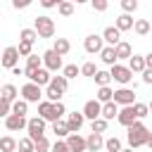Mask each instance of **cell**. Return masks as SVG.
<instances>
[{
    "label": "cell",
    "instance_id": "cell-27",
    "mask_svg": "<svg viewBox=\"0 0 152 152\" xmlns=\"http://www.w3.org/2000/svg\"><path fill=\"white\" fill-rule=\"evenodd\" d=\"M128 69H131V71H142V69H145L142 55H131V57H128Z\"/></svg>",
    "mask_w": 152,
    "mask_h": 152
},
{
    "label": "cell",
    "instance_id": "cell-42",
    "mask_svg": "<svg viewBox=\"0 0 152 152\" xmlns=\"http://www.w3.org/2000/svg\"><path fill=\"white\" fill-rule=\"evenodd\" d=\"M121 10H124L126 14L135 12V10H138V0H121Z\"/></svg>",
    "mask_w": 152,
    "mask_h": 152
},
{
    "label": "cell",
    "instance_id": "cell-23",
    "mask_svg": "<svg viewBox=\"0 0 152 152\" xmlns=\"http://www.w3.org/2000/svg\"><path fill=\"white\" fill-rule=\"evenodd\" d=\"M64 114H66V107H64L62 102H52V109H50V119H48V121L55 124V121H59Z\"/></svg>",
    "mask_w": 152,
    "mask_h": 152
},
{
    "label": "cell",
    "instance_id": "cell-51",
    "mask_svg": "<svg viewBox=\"0 0 152 152\" xmlns=\"http://www.w3.org/2000/svg\"><path fill=\"white\" fill-rule=\"evenodd\" d=\"M140 74H142V83L150 86V83H152V69H142Z\"/></svg>",
    "mask_w": 152,
    "mask_h": 152
},
{
    "label": "cell",
    "instance_id": "cell-20",
    "mask_svg": "<svg viewBox=\"0 0 152 152\" xmlns=\"http://www.w3.org/2000/svg\"><path fill=\"white\" fill-rule=\"evenodd\" d=\"M102 135L100 133H90L88 138H86V150L88 152H97V150H102Z\"/></svg>",
    "mask_w": 152,
    "mask_h": 152
},
{
    "label": "cell",
    "instance_id": "cell-13",
    "mask_svg": "<svg viewBox=\"0 0 152 152\" xmlns=\"http://www.w3.org/2000/svg\"><path fill=\"white\" fill-rule=\"evenodd\" d=\"M116 121H119L121 126H126V128H128L133 121H138V119H135V114H133V107H131V104L121 107V109H119V114H116Z\"/></svg>",
    "mask_w": 152,
    "mask_h": 152
},
{
    "label": "cell",
    "instance_id": "cell-49",
    "mask_svg": "<svg viewBox=\"0 0 152 152\" xmlns=\"http://www.w3.org/2000/svg\"><path fill=\"white\" fill-rule=\"evenodd\" d=\"M10 107H12V102H7L5 97H0V116H7L10 114Z\"/></svg>",
    "mask_w": 152,
    "mask_h": 152
},
{
    "label": "cell",
    "instance_id": "cell-9",
    "mask_svg": "<svg viewBox=\"0 0 152 152\" xmlns=\"http://www.w3.org/2000/svg\"><path fill=\"white\" fill-rule=\"evenodd\" d=\"M17 59H19V52H17L14 45H10V48H5V52H2V57H0V64H2L5 69H12V66H17Z\"/></svg>",
    "mask_w": 152,
    "mask_h": 152
},
{
    "label": "cell",
    "instance_id": "cell-11",
    "mask_svg": "<svg viewBox=\"0 0 152 152\" xmlns=\"http://www.w3.org/2000/svg\"><path fill=\"white\" fill-rule=\"evenodd\" d=\"M64 142H66L69 152H86V138H81L78 133H69Z\"/></svg>",
    "mask_w": 152,
    "mask_h": 152
},
{
    "label": "cell",
    "instance_id": "cell-46",
    "mask_svg": "<svg viewBox=\"0 0 152 152\" xmlns=\"http://www.w3.org/2000/svg\"><path fill=\"white\" fill-rule=\"evenodd\" d=\"M45 97H48V102H62V93H57V90H52V88H48Z\"/></svg>",
    "mask_w": 152,
    "mask_h": 152
},
{
    "label": "cell",
    "instance_id": "cell-53",
    "mask_svg": "<svg viewBox=\"0 0 152 152\" xmlns=\"http://www.w3.org/2000/svg\"><path fill=\"white\" fill-rule=\"evenodd\" d=\"M10 71H12V74H14V76H24V69H19V66H12V69H10Z\"/></svg>",
    "mask_w": 152,
    "mask_h": 152
},
{
    "label": "cell",
    "instance_id": "cell-35",
    "mask_svg": "<svg viewBox=\"0 0 152 152\" xmlns=\"http://www.w3.org/2000/svg\"><path fill=\"white\" fill-rule=\"evenodd\" d=\"M90 131L102 135V133L107 131V121H104V119H93V121H90Z\"/></svg>",
    "mask_w": 152,
    "mask_h": 152
},
{
    "label": "cell",
    "instance_id": "cell-36",
    "mask_svg": "<svg viewBox=\"0 0 152 152\" xmlns=\"http://www.w3.org/2000/svg\"><path fill=\"white\" fill-rule=\"evenodd\" d=\"M52 131H55L57 138H66V135H69V128H66L64 121H55V124H52Z\"/></svg>",
    "mask_w": 152,
    "mask_h": 152
},
{
    "label": "cell",
    "instance_id": "cell-6",
    "mask_svg": "<svg viewBox=\"0 0 152 152\" xmlns=\"http://www.w3.org/2000/svg\"><path fill=\"white\" fill-rule=\"evenodd\" d=\"M40 62L45 64V69H48V71H59V69H62V57H59V55H57V52H55L52 48L43 52Z\"/></svg>",
    "mask_w": 152,
    "mask_h": 152
},
{
    "label": "cell",
    "instance_id": "cell-50",
    "mask_svg": "<svg viewBox=\"0 0 152 152\" xmlns=\"http://www.w3.org/2000/svg\"><path fill=\"white\" fill-rule=\"evenodd\" d=\"M31 2H33V0H12V7H14V10H26Z\"/></svg>",
    "mask_w": 152,
    "mask_h": 152
},
{
    "label": "cell",
    "instance_id": "cell-21",
    "mask_svg": "<svg viewBox=\"0 0 152 152\" xmlns=\"http://www.w3.org/2000/svg\"><path fill=\"white\" fill-rule=\"evenodd\" d=\"M66 86H69V81H66L64 76H50V83H48V88H52V90H57V93H62V95H64Z\"/></svg>",
    "mask_w": 152,
    "mask_h": 152
},
{
    "label": "cell",
    "instance_id": "cell-19",
    "mask_svg": "<svg viewBox=\"0 0 152 152\" xmlns=\"http://www.w3.org/2000/svg\"><path fill=\"white\" fill-rule=\"evenodd\" d=\"M114 28H116L119 33H121V31H131V28H133V17H131V14H126V12H124V14H119V17H116Z\"/></svg>",
    "mask_w": 152,
    "mask_h": 152
},
{
    "label": "cell",
    "instance_id": "cell-15",
    "mask_svg": "<svg viewBox=\"0 0 152 152\" xmlns=\"http://www.w3.org/2000/svg\"><path fill=\"white\" fill-rule=\"evenodd\" d=\"M5 126H7V131H21V128H26V116L7 114L5 116Z\"/></svg>",
    "mask_w": 152,
    "mask_h": 152
},
{
    "label": "cell",
    "instance_id": "cell-31",
    "mask_svg": "<svg viewBox=\"0 0 152 152\" xmlns=\"http://www.w3.org/2000/svg\"><path fill=\"white\" fill-rule=\"evenodd\" d=\"M102 147H104L107 152H119V150H121V140H119L116 135H112V138H107V140L102 142Z\"/></svg>",
    "mask_w": 152,
    "mask_h": 152
},
{
    "label": "cell",
    "instance_id": "cell-44",
    "mask_svg": "<svg viewBox=\"0 0 152 152\" xmlns=\"http://www.w3.org/2000/svg\"><path fill=\"white\" fill-rule=\"evenodd\" d=\"M17 52H19V57H28V55H31V43L21 40V43H19V48H17Z\"/></svg>",
    "mask_w": 152,
    "mask_h": 152
},
{
    "label": "cell",
    "instance_id": "cell-34",
    "mask_svg": "<svg viewBox=\"0 0 152 152\" xmlns=\"http://www.w3.org/2000/svg\"><path fill=\"white\" fill-rule=\"evenodd\" d=\"M112 93H114V90H112L109 86H102V88L97 90V102H100V104H102V102H109V100H112Z\"/></svg>",
    "mask_w": 152,
    "mask_h": 152
},
{
    "label": "cell",
    "instance_id": "cell-18",
    "mask_svg": "<svg viewBox=\"0 0 152 152\" xmlns=\"http://www.w3.org/2000/svg\"><path fill=\"white\" fill-rule=\"evenodd\" d=\"M131 55H133V48H131L126 40H119V43L114 45V57H116V62H119V59H128Z\"/></svg>",
    "mask_w": 152,
    "mask_h": 152
},
{
    "label": "cell",
    "instance_id": "cell-5",
    "mask_svg": "<svg viewBox=\"0 0 152 152\" xmlns=\"http://www.w3.org/2000/svg\"><path fill=\"white\" fill-rule=\"evenodd\" d=\"M24 74H26L28 81L36 83V86H48V83H50V71L43 69V66H38V69H24Z\"/></svg>",
    "mask_w": 152,
    "mask_h": 152
},
{
    "label": "cell",
    "instance_id": "cell-3",
    "mask_svg": "<svg viewBox=\"0 0 152 152\" xmlns=\"http://www.w3.org/2000/svg\"><path fill=\"white\" fill-rule=\"evenodd\" d=\"M109 78H114L116 83H121V86H126L131 78H133V71L128 69V66H124V64H112V69H109Z\"/></svg>",
    "mask_w": 152,
    "mask_h": 152
},
{
    "label": "cell",
    "instance_id": "cell-38",
    "mask_svg": "<svg viewBox=\"0 0 152 152\" xmlns=\"http://www.w3.org/2000/svg\"><path fill=\"white\" fill-rule=\"evenodd\" d=\"M57 10H59V14H62V17H71V14H74V2L64 0V2H59V5H57Z\"/></svg>",
    "mask_w": 152,
    "mask_h": 152
},
{
    "label": "cell",
    "instance_id": "cell-43",
    "mask_svg": "<svg viewBox=\"0 0 152 152\" xmlns=\"http://www.w3.org/2000/svg\"><path fill=\"white\" fill-rule=\"evenodd\" d=\"M78 71H81L83 76H95V71H97V66H95L93 62H86V64H83V66H81Z\"/></svg>",
    "mask_w": 152,
    "mask_h": 152
},
{
    "label": "cell",
    "instance_id": "cell-4",
    "mask_svg": "<svg viewBox=\"0 0 152 152\" xmlns=\"http://www.w3.org/2000/svg\"><path fill=\"white\" fill-rule=\"evenodd\" d=\"M26 131H28V138L31 140H38L45 135V121L40 116H33V119H26Z\"/></svg>",
    "mask_w": 152,
    "mask_h": 152
},
{
    "label": "cell",
    "instance_id": "cell-40",
    "mask_svg": "<svg viewBox=\"0 0 152 152\" xmlns=\"http://www.w3.org/2000/svg\"><path fill=\"white\" fill-rule=\"evenodd\" d=\"M78 74H81V71H78V66H76V64H66V66H64V71H62V76H64L66 81H69V78H76Z\"/></svg>",
    "mask_w": 152,
    "mask_h": 152
},
{
    "label": "cell",
    "instance_id": "cell-30",
    "mask_svg": "<svg viewBox=\"0 0 152 152\" xmlns=\"http://www.w3.org/2000/svg\"><path fill=\"white\" fill-rule=\"evenodd\" d=\"M131 107H133L135 119H145V116H147V112H150V104H145V102H133Z\"/></svg>",
    "mask_w": 152,
    "mask_h": 152
},
{
    "label": "cell",
    "instance_id": "cell-32",
    "mask_svg": "<svg viewBox=\"0 0 152 152\" xmlns=\"http://www.w3.org/2000/svg\"><path fill=\"white\" fill-rule=\"evenodd\" d=\"M133 28H135L138 36H147V33H150V21H147V19H138V21L133 24Z\"/></svg>",
    "mask_w": 152,
    "mask_h": 152
},
{
    "label": "cell",
    "instance_id": "cell-16",
    "mask_svg": "<svg viewBox=\"0 0 152 152\" xmlns=\"http://www.w3.org/2000/svg\"><path fill=\"white\" fill-rule=\"evenodd\" d=\"M100 38H102V43H107L109 48H114V45L121 40V33H119L114 26H107V28L102 31V36H100Z\"/></svg>",
    "mask_w": 152,
    "mask_h": 152
},
{
    "label": "cell",
    "instance_id": "cell-24",
    "mask_svg": "<svg viewBox=\"0 0 152 152\" xmlns=\"http://www.w3.org/2000/svg\"><path fill=\"white\" fill-rule=\"evenodd\" d=\"M26 112H28V102L24 100H14L10 107V114H17V116H26Z\"/></svg>",
    "mask_w": 152,
    "mask_h": 152
},
{
    "label": "cell",
    "instance_id": "cell-10",
    "mask_svg": "<svg viewBox=\"0 0 152 152\" xmlns=\"http://www.w3.org/2000/svg\"><path fill=\"white\" fill-rule=\"evenodd\" d=\"M66 128H69V133H78L81 128H83V124H86V119H83V114L81 112H71L69 116H66Z\"/></svg>",
    "mask_w": 152,
    "mask_h": 152
},
{
    "label": "cell",
    "instance_id": "cell-8",
    "mask_svg": "<svg viewBox=\"0 0 152 152\" xmlns=\"http://www.w3.org/2000/svg\"><path fill=\"white\" fill-rule=\"evenodd\" d=\"M112 102H116V104H133L135 102V95H133V90L131 88H119V90H114L112 93Z\"/></svg>",
    "mask_w": 152,
    "mask_h": 152
},
{
    "label": "cell",
    "instance_id": "cell-55",
    "mask_svg": "<svg viewBox=\"0 0 152 152\" xmlns=\"http://www.w3.org/2000/svg\"><path fill=\"white\" fill-rule=\"evenodd\" d=\"M119 152H133V150H131V147H128V150H124V147H121V150H119Z\"/></svg>",
    "mask_w": 152,
    "mask_h": 152
},
{
    "label": "cell",
    "instance_id": "cell-41",
    "mask_svg": "<svg viewBox=\"0 0 152 152\" xmlns=\"http://www.w3.org/2000/svg\"><path fill=\"white\" fill-rule=\"evenodd\" d=\"M17 147H19V152H33V140L31 138H21L17 142Z\"/></svg>",
    "mask_w": 152,
    "mask_h": 152
},
{
    "label": "cell",
    "instance_id": "cell-28",
    "mask_svg": "<svg viewBox=\"0 0 152 152\" xmlns=\"http://www.w3.org/2000/svg\"><path fill=\"white\" fill-rule=\"evenodd\" d=\"M14 150H17V140L12 135L0 138V152H14Z\"/></svg>",
    "mask_w": 152,
    "mask_h": 152
},
{
    "label": "cell",
    "instance_id": "cell-54",
    "mask_svg": "<svg viewBox=\"0 0 152 152\" xmlns=\"http://www.w3.org/2000/svg\"><path fill=\"white\" fill-rule=\"evenodd\" d=\"M69 2H76V5H81V2H88V0H69Z\"/></svg>",
    "mask_w": 152,
    "mask_h": 152
},
{
    "label": "cell",
    "instance_id": "cell-1",
    "mask_svg": "<svg viewBox=\"0 0 152 152\" xmlns=\"http://www.w3.org/2000/svg\"><path fill=\"white\" fill-rule=\"evenodd\" d=\"M128 145H131V150H135V147H142V145H150L152 147V133L147 131V126L142 124V121H133L131 126H128Z\"/></svg>",
    "mask_w": 152,
    "mask_h": 152
},
{
    "label": "cell",
    "instance_id": "cell-17",
    "mask_svg": "<svg viewBox=\"0 0 152 152\" xmlns=\"http://www.w3.org/2000/svg\"><path fill=\"white\" fill-rule=\"evenodd\" d=\"M119 114V104L116 102H102V107H100V119H104V121H109V119H114Z\"/></svg>",
    "mask_w": 152,
    "mask_h": 152
},
{
    "label": "cell",
    "instance_id": "cell-45",
    "mask_svg": "<svg viewBox=\"0 0 152 152\" xmlns=\"http://www.w3.org/2000/svg\"><path fill=\"white\" fill-rule=\"evenodd\" d=\"M40 64H43V62H40V57L31 52V55H28V62H26V69H38Z\"/></svg>",
    "mask_w": 152,
    "mask_h": 152
},
{
    "label": "cell",
    "instance_id": "cell-39",
    "mask_svg": "<svg viewBox=\"0 0 152 152\" xmlns=\"http://www.w3.org/2000/svg\"><path fill=\"white\" fill-rule=\"evenodd\" d=\"M19 38H21V40H26V43H31V45H33V40H36V38H38V33H36V31H33V28H21V33H19Z\"/></svg>",
    "mask_w": 152,
    "mask_h": 152
},
{
    "label": "cell",
    "instance_id": "cell-47",
    "mask_svg": "<svg viewBox=\"0 0 152 152\" xmlns=\"http://www.w3.org/2000/svg\"><path fill=\"white\" fill-rule=\"evenodd\" d=\"M50 152H69V147H66L64 140H57L55 145H50Z\"/></svg>",
    "mask_w": 152,
    "mask_h": 152
},
{
    "label": "cell",
    "instance_id": "cell-48",
    "mask_svg": "<svg viewBox=\"0 0 152 152\" xmlns=\"http://www.w3.org/2000/svg\"><path fill=\"white\" fill-rule=\"evenodd\" d=\"M90 5H93L95 12H104L107 10V0H90Z\"/></svg>",
    "mask_w": 152,
    "mask_h": 152
},
{
    "label": "cell",
    "instance_id": "cell-26",
    "mask_svg": "<svg viewBox=\"0 0 152 152\" xmlns=\"http://www.w3.org/2000/svg\"><path fill=\"white\" fill-rule=\"evenodd\" d=\"M100 59H102L107 66L116 64V57H114V48H109V45H107V48H102V50H100Z\"/></svg>",
    "mask_w": 152,
    "mask_h": 152
},
{
    "label": "cell",
    "instance_id": "cell-14",
    "mask_svg": "<svg viewBox=\"0 0 152 152\" xmlns=\"http://www.w3.org/2000/svg\"><path fill=\"white\" fill-rule=\"evenodd\" d=\"M83 48H86V52H90V55H95V52H100L104 45H102V38L100 36H95V33H90L86 40H83Z\"/></svg>",
    "mask_w": 152,
    "mask_h": 152
},
{
    "label": "cell",
    "instance_id": "cell-7",
    "mask_svg": "<svg viewBox=\"0 0 152 152\" xmlns=\"http://www.w3.org/2000/svg\"><path fill=\"white\" fill-rule=\"evenodd\" d=\"M21 97H24V102H40V97H43V93H40V86H36V83H26V86H21Z\"/></svg>",
    "mask_w": 152,
    "mask_h": 152
},
{
    "label": "cell",
    "instance_id": "cell-56",
    "mask_svg": "<svg viewBox=\"0 0 152 152\" xmlns=\"http://www.w3.org/2000/svg\"><path fill=\"white\" fill-rule=\"evenodd\" d=\"M0 88H2V86H0Z\"/></svg>",
    "mask_w": 152,
    "mask_h": 152
},
{
    "label": "cell",
    "instance_id": "cell-12",
    "mask_svg": "<svg viewBox=\"0 0 152 152\" xmlns=\"http://www.w3.org/2000/svg\"><path fill=\"white\" fill-rule=\"evenodd\" d=\"M100 107H102V104H100L97 100H88V102L83 104V112H81L83 119H90V121H93V119H100Z\"/></svg>",
    "mask_w": 152,
    "mask_h": 152
},
{
    "label": "cell",
    "instance_id": "cell-22",
    "mask_svg": "<svg viewBox=\"0 0 152 152\" xmlns=\"http://www.w3.org/2000/svg\"><path fill=\"white\" fill-rule=\"evenodd\" d=\"M0 97H5L7 102H14V100L19 97V90H17L12 83H7V86H2V88H0Z\"/></svg>",
    "mask_w": 152,
    "mask_h": 152
},
{
    "label": "cell",
    "instance_id": "cell-29",
    "mask_svg": "<svg viewBox=\"0 0 152 152\" xmlns=\"http://www.w3.org/2000/svg\"><path fill=\"white\" fill-rule=\"evenodd\" d=\"M50 109H52V102H48V100H40V102H38V116H40L43 121L50 119Z\"/></svg>",
    "mask_w": 152,
    "mask_h": 152
},
{
    "label": "cell",
    "instance_id": "cell-52",
    "mask_svg": "<svg viewBox=\"0 0 152 152\" xmlns=\"http://www.w3.org/2000/svg\"><path fill=\"white\" fill-rule=\"evenodd\" d=\"M38 2H40L45 10H50V7H57V0H38Z\"/></svg>",
    "mask_w": 152,
    "mask_h": 152
},
{
    "label": "cell",
    "instance_id": "cell-37",
    "mask_svg": "<svg viewBox=\"0 0 152 152\" xmlns=\"http://www.w3.org/2000/svg\"><path fill=\"white\" fill-rule=\"evenodd\" d=\"M33 152H50V142H48L45 135L38 138V140H33Z\"/></svg>",
    "mask_w": 152,
    "mask_h": 152
},
{
    "label": "cell",
    "instance_id": "cell-33",
    "mask_svg": "<svg viewBox=\"0 0 152 152\" xmlns=\"http://www.w3.org/2000/svg\"><path fill=\"white\" fill-rule=\"evenodd\" d=\"M93 78H95V83H97L100 88H102V86H109V81H112V78H109V71H100V69L95 71Z\"/></svg>",
    "mask_w": 152,
    "mask_h": 152
},
{
    "label": "cell",
    "instance_id": "cell-2",
    "mask_svg": "<svg viewBox=\"0 0 152 152\" xmlns=\"http://www.w3.org/2000/svg\"><path fill=\"white\" fill-rule=\"evenodd\" d=\"M33 31L38 33V38H52L55 36V21L50 19V17H36V26H33Z\"/></svg>",
    "mask_w": 152,
    "mask_h": 152
},
{
    "label": "cell",
    "instance_id": "cell-25",
    "mask_svg": "<svg viewBox=\"0 0 152 152\" xmlns=\"http://www.w3.org/2000/svg\"><path fill=\"white\" fill-rule=\"evenodd\" d=\"M52 50H55L59 57H64V55L71 50V45H69V40H66V38H57V40H55V45H52Z\"/></svg>",
    "mask_w": 152,
    "mask_h": 152
}]
</instances>
